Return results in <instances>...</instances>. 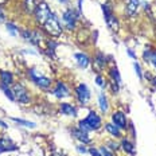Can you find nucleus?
Returning a JSON list of instances; mask_svg holds the SVG:
<instances>
[{
  "label": "nucleus",
  "mask_w": 156,
  "mask_h": 156,
  "mask_svg": "<svg viewBox=\"0 0 156 156\" xmlns=\"http://www.w3.org/2000/svg\"><path fill=\"white\" fill-rule=\"evenodd\" d=\"M43 27H44V30H46L47 34H50L51 37H59V35L62 34V27H61L59 22H58L57 16L54 14L51 15V18L43 24Z\"/></svg>",
  "instance_id": "obj_1"
},
{
  "label": "nucleus",
  "mask_w": 156,
  "mask_h": 156,
  "mask_svg": "<svg viewBox=\"0 0 156 156\" xmlns=\"http://www.w3.org/2000/svg\"><path fill=\"white\" fill-rule=\"evenodd\" d=\"M51 15H53V14H51L48 5L46 4V3H43V2L39 3V4L37 5V8H35V18H37V20L42 26H43L48 20V19L51 18Z\"/></svg>",
  "instance_id": "obj_2"
},
{
  "label": "nucleus",
  "mask_w": 156,
  "mask_h": 156,
  "mask_svg": "<svg viewBox=\"0 0 156 156\" xmlns=\"http://www.w3.org/2000/svg\"><path fill=\"white\" fill-rule=\"evenodd\" d=\"M30 76H31V80L34 81V82L37 83L39 87H42V89H48V87H50V83H51L50 78L38 74V71L35 70V69H31L30 70Z\"/></svg>",
  "instance_id": "obj_3"
},
{
  "label": "nucleus",
  "mask_w": 156,
  "mask_h": 156,
  "mask_svg": "<svg viewBox=\"0 0 156 156\" xmlns=\"http://www.w3.org/2000/svg\"><path fill=\"white\" fill-rule=\"evenodd\" d=\"M12 92H14V94H15V100H18L19 102L27 104L28 101H30V96H28L27 90H26V87L23 85H20V83H15Z\"/></svg>",
  "instance_id": "obj_4"
},
{
  "label": "nucleus",
  "mask_w": 156,
  "mask_h": 156,
  "mask_svg": "<svg viewBox=\"0 0 156 156\" xmlns=\"http://www.w3.org/2000/svg\"><path fill=\"white\" fill-rule=\"evenodd\" d=\"M78 16H80V14L76 12V11H73V9H67V11L63 12L62 18H63V22H65V24H66L67 28L76 27V22L78 19Z\"/></svg>",
  "instance_id": "obj_5"
},
{
  "label": "nucleus",
  "mask_w": 156,
  "mask_h": 156,
  "mask_svg": "<svg viewBox=\"0 0 156 156\" xmlns=\"http://www.w3.org/2000/svg\"><path fill=\"white\" fill-rule=\"evenodd\" d=\"M83 121H85L86 124L90 126V129H92V131H96V129H98L100 126H101V119H100V117L97 116L93 110H92V112H89V115H87V117L83 120Z\"/></svg>",
  "instance_id": "obj_6"
},
{
  "label": "nucleus",
  "mask_w": 156,
  "mask_h": 156,
  "mask_svg": "<svg viewBox=\"0 0 156 156\" xmlns=\"http://www.w3.org/2000/svg\"><path fill=\"white\" fill-rule=\"evenodd\" d=\"M76 93H77L78 100H80L81 104H86L90 100V92H89V89H87V86L83 85V83L78 85V87L76 89Z\"/></svg>",
  "instance_id": "obj_7"
},
{
  "label": "nucleus",
  "mask_w": 156,
  "mask_h": 156,
  "mask_svg": "<svg viewBox=\"0 0 156 156\" xmlns=\"http://www.w3.org/2000/svg\"><path fill=\"white\" fill-rule=\"evenodd\" d=\"M54 94L58 97V98H62V97L69 96V89H67V86L65 85L63 82H58L57 86H55V89H54Z\"/></svg>",
  "instance_id": "obj_8"
},
{
  "label": "nucleus",
  "mask_w": 156,
  "mask_h": 156,
  "mask_svg": "<svg viewBox=\"0 0 156 156\" xmlns=\"http://www.w3.org/2000/svg\"><path fill=\"white\" fill-rule=\"evenodd\" d=\"M71 135H73L76 139H78L80 141H82L83 144H89L90 143V139H89V136H87V133L82 132L80 128L73 129V131H71Z\"/></svg>",
  "instance_id": "obj_9"
},
{
  "label": "nucleus",
  "mask_w": 156,
  "mask_h": 156,
  "mask_svg": "<svg viewBox=\"0 0 156 156\" xmlns=\"http://www.w3.org/2000/svg\"><path fill=\"white\" fill-rule=\"evenodd\" d=\"M16 145L15 143L12 140H9V139H0V152H5V151H12V149H15Z\"/></svg>",
  "instance_id": "obj_10"
},
{
  "label": "nucleus",
  "mask_w": 156,
  "mask_h": 156,
  "mask_svg": "<svg viewBox=\"0 0 156 156\" xmlns=\"http://www.w3.org/2000/svg\"><path fill=\"white\" fill-rule=\"evenodd\" d=\"M113 124L120 126V128H125L126 126V119L124 116V113L121 112H117L113 115Z\"/></svg>",
  "instance_id": "obj_11"
},
{
  "label": "nucleus",
  "mask_w": 156,
  "mask_h": 156,
  "mask_svg": "<svg viewBox=\"0 0 156 156\" xmlns=\"http://www.w3.org/2000/svg\"><path fill=\"white\" fill-rule=\"evenodd\" d=\"M74 57H76V61H77V63L80 65V67H82V69L87 67V65H89V62H90V59H89L87 55L82 54V53H77Z\"/></svg>",
  "instance_id": "obj_12"
},
{
  "label": "nucleus",
  "mask_w": 156,
  "mask_h": 156,
  "mask_svg": "<svg viewBox=\"0 0 156 156\" xmlns=\"http://www.w3.org/2000/svg\"><path fill=\"white\" fill-rule=\"evenodd\" d=\"M137 7H139V0H128V3H126V14L129 16L135 15Z\"/></svg>",
  "instance_id": "obj_13"
},
{
  "label": "nucleus",
  "mask_w": 156,
  "mask_h": 156,
  "mask_svg": "<svg viewBox=\"0 0 156 156\" xmlns=\"http://www.w3.org/2000/svg\"><path fill=\"white\" fill-rule=\"evenodd\" d=\"M61 110H62V113L69 115V116H76L77 115L76 109H74L71 105H69V104H62V105H61Z\"/></svg>",
  "instance_id": "obj_14"
},
{
  "label": "nucleus",
  "mask_w": 156,
  "mask_h": 156,
  "mask_svg": "<svg viewBox=\"0 0 156 156\" xmlns=\"http://www.w3.org/2000/svg\"><path fill=\"white\" fill-rule=\"evenodd\" d=\"M121 147L124 148V151L126 152V154L129 155H133L135 154V148H133V144L129 140H122L121 141Z\"/></svg>",
  "instance_id": "obj_15"
},
{
  "label": "nucleus",
  "mask_w": 156,
  "mask_h": 156,
  "mask_svg": "<svg viewBox=\"0 0 156 156\" xmlns=\"http://www.w3.org/2000/svg\"><path fill=\"white\" fill-rule=\"evenodd\" d=\"M105 18H106V22H108V24H109L110 28H113L115 31L119 30V22H117L116 19H115V16L110 14V15H108V16H105Z\"/></svg>",
  "instance_id": "obj_16"
},
{
  "label": "nucleus",
  "mask_w": 156,
  "mask_h": 156,
  "mask_svg": "<svg viewBox=\"0 0 156 156\" xmlns=\"http://www.w3.org/2000/svg\"><path fill=\"white\" fill-rule=\"evenodd\" d=\"M98 105H100V109H101L102 112H106V110H108V101H106L105 94H100L98 96Z\"/></svg>",
  "instance_id": "obj_17"
},
{
  "label": "nucleus",
  "mask_w": 156,
  "mask_h": 156,
  "mask_svg": "<svg viewBox=\"0 0 156 156\" xmlns=\"http://www.w3.org/2000/svg\"><path fill=\"white\" fill-rule=\"evenodd\" d=\"M106 131H108L110 135L115 136V137H120V135H121L120 131H119V128H117L115 124H110V122L109 124H106Z\"/></svg>",
  "instance_id": "obj_18"
},
{
  "label": "nucleus",
  "mask_w": 156,
  "mask_h": 156,
  "mask_svg": "<svg viewBox=\"0 0 156 156\" xmlns=\"http://www.w3.org/2000/svg\"><path fill=\"white\" fill-rule=\"evenodd\" d=\"M2 82L4 85H11L12 83V74L8 71H2Z\"/></svg>",
  "instance_id": "obj_19"
},
{
  "label": "nucleus",
  "mask_w": 156,
  "mask_h": 156,
  "mask_svg": "<svg viewBox=\"0 0 156 156\" xmlns=\"http://www.w3.org/2000/svg\"><path fill=\"white\" fill-rule=\"evenodd\" d=\"M110 77L113 78V81H115L116 83L121 82V78H120V74H119V70H117V67H112V69H110Z\"/></svg>",
  "instance_id": "obj_20"
},
{
  "label": "nucleus",
  "mask_w": 156,
  "mask_h": 156,
  "mask_svg": "<svg viewBox=\"0 0 156 156\" xmlns=\"http://www.w3.org/2000/svg\"><path fill=\"white\" fill-rule=\"evenodd\" d=\"M96 66L98 67V69H104V66H105V58H104L102 54H97V57H96Z\"/></svg>",
  "instance_id": "obj_21"
},
{
  "label": "nucleus",
  "mask_w": 156,
  "mask_h": 156,
  "mask_svg": "<svg viewBox=\"0 0 156 156\" xmlns=\"http://www.w3.org/2000/svg\"><path fill=\"white\" fill-rule=\"evenodd\" d=\"M2 89H3V92L5 93V96H7L8 98L11 100V101H14V100H15V94H14V92H12L11 89H8L7 85H4V83H2Z\"/></svg>",
  "instance_id": "obj_22"
},
{
  "label": "nucleus",
  "mask_w": 156,
  "mask_h": 156,
  "mask_svg": "<svg viewBox=\"0 0 156 156\" xmlns=\"http://www.w3.org/2000/svg\"><path fill=\"white\" fill-rule=\"evenodd\" d=\"M98 151H100V155L101 156H113V152L109 147H101Z\"/></svg>",
  "instance_id": "obj_23"
},
{
  "label": "nucleus",
  "mask_w": 156,
  "mask_h": 156,
  "mask_svg": "<svg viewBox=\"0 0 156 156\" xmlns=\"http://www.w3.org/2000/svg\"><path fill=\"white\" fill-rule=\"evenodd\" d=\"M12 120H14L15 122H18V124H20V125H24V126H28V128H34V124L32 122H28V121H24V120H20V119H14L12 117Z\"/></svg>",
  "instance_id": "obj_24"
},
{
  "label": "nucleus",
  "mask_w": 156,
  "mask_h": 156,
  "mask_svg": "<svg viewBox=\"0 0 156 156\" xmlns=\"http://www.w3.org/2000/svg\"><path fill=\"white\" fill-rule=\"evenodd\" d=\"M80 129H81V131H82V132H85V133H89L90 131H92V129H90V126L87 125L86 122L83 121V120L80 122Z\"/></svg>",
  "instance_id": "obj_25"
},
{
  "label": "nucleus",
  "mask_w": 156,
  "mask_h": 156,
  "mask_svg": "<svg viewBox=\"0 0 156 156\" xmlns=\"http://www.w3.org/2000/svg\"><path fill=\"white\" fill-rule=\"evenodd\" d=\"M7 30L11 32V35H16V34H18V28H16L12 23H7Z\"/></svg>",
  "instance_id": "obj_26"
},
{
  "label": "nucleus",
  "mask_w": 156,
  "mask_h": 156,
  "mask_svg": "<svg viewBox=\"0 0 156 156\" xmlns=\"http://www.w3.org/2000/svg\"><path fill=\"white\" fill-rule=\"evenodd\" d=\"M149 61L154 63V66L156 67V51H151V57H149Z\"/></svg>",
  "instance_id": "obj_27"
},
{
  "label": "nucleus",
  "mask_w": 156,
  "mask_h": 156,
  "mask_svg": "<svg viewBox=\"0 0 156 156\" xmlns=\"http://www.w3.org/2000/svg\"><path fill=\"white\" fill-rule=\"evenodd\" d=\"M89 154L92 156H101L100 155V151L98 149H96V148H89Z\"/></svg>",
  "instance_id": "obj_28"
},
{
  "label": "nucleus",
  "mask_w": 156,
  "mask_h": 156,
  "mask_svg": "<svg viewBox=\"0 0 156 156\" xmlns=\"http://www.w3.org/2000/svg\"><path fill=\"white\" fill-rule=\"evenodd\" d=\"M135 70H136V73H137L139 78H141L143 74H141V70H140V66H139V63H135Z\"/></svg>",
  "instance_id": "obj_29"
},
{
  "label": "nucleus",
  "mask_w": 156,
  "mask_h": 156,
  "mask_svg": "<svg viewBox=\"0 0 156 156\" xmlns=\"http://www.w3.org/2000/svg\"><path fill=\"white\" fill-rule=\"evenodd\" d=\"M96 83L97 85H100V86H102L104 85V81H102V77H96Z\"/></svg>",
  "instance_id": "obj_30"
},
{
  "label": "nucleus",
  "mask_w": 156,
  "mask_h": 156,
  "mask_svg": "<svg viewBox=\"0 0 156 156\" xmlns=\"http://www.w3.org/2000/svg\"><path fill=\"white\" fill-rule=\"evenodd\" d=\"M77 149H78V151H80V152H82V154H86V148L85 147H82V145H77Z\"/></svg>",
  "instance_id": "obj_31"
},
{
  "label": "nucleus",
  "mask_w": 156,
  "mask_h": 156,
  "mask_svg": "<svg viewBox=\"0 0 156 156\" xmlns=\"http://www.w3.org/2000/svg\"><path fill=\"white\" fill-rule=\"evenodd\" d=\"M108 147L112 148V149H116L117 148V144H115V141H109L108 143Z\"/></svg>",
  "instance_id": "obj_32"
},
{
  "label": "nucleus",
  "mask_w": 156,
  "mask_h": 156,
  "mask_svg": "<svg viewBox=\"0 0 156 156\" xmlns=\"http://www.w3.org/2000/svg\"><path fill=\"white\" fill-rule=\"evenodd\" d=\"M128 54H129V57H131V58H133V59H135V58H136L135 53H133V51L131 50V48H128Z\"/></svg>",
  "instance_id": "obj_33"
},
{
  "label": "nucleus",
  "mask_w": 156,
  "mask_h": 156,
  "mask_svg": "<svg viewBox=\"0 0 156 156\" xmlns=\"http://www.w3.org/2000/svg\"><path fill=\"white\" fill-rule=\"evenodd\" d=\"M4 20V14H3V11L0 9V22H3Z\"/></svg>",
  "instance_id": "obj_34"
},
{
  "label": "nucleus",
  "mask_w": 156,
  "mask_h": 156,
  "mask_svg": "<svg viewBox=\"0 0 156 156\" xmlns=\"http://www.w3.org/2000/svg\"><path fill=\"white\" fill-rule=\"evenodd\" d=\"M53 156H63V155L61 154V152H54V154H53Z\"/></svg>",
  "instance_id": "obj_35"
},
{
  "label": "nucleus",
  "mask_w": 156,
  "mask_h": 156,
  "mask_svg": "<svg viewBox=\"0 0 156 156\" xmlns=\"http://www.w3.org/2000/svg\"><path fill=\"white\" fill-rule=\"evenodd\" d=\"M0 125H2L3 128H7V124H5V122H3V121H0Z\"/></svg>",
  "instance_id": "obj_36"
},
{
  "label": "nucleus",
  "mask_w": 156,
  "mask_h": 156,
  "mask_svg": "<svg viewBox=\"0 0 156 156\" xmlns=\"http://www.w3.org/2000/svg\"><path fill=\"white\" fill-rule=\"evenodd\" d=\"M61 3H63V4H66V3H69V0H59Z\"/></svg>",
  "instance_id": "obj_37"
},
{
  "label": "nucleus",
  "mask_w": 156,
  "mask_h": 156,
  "mask_svg": "<svg viewBox=\"0 0 156 156\" xmlns=\"http://www.w3.org/2000/svg\"><path fill=\"white\" fill-rule=\"evenodd\" d=\"M7 0H0V4H3V3H5Z\"/></svg>",
  "instance_id": "obj_38"
},
{
  "label": "nucleus",
  "mask_w": 156,
  "mask_h": 156,
  "mask_svg": "<svg viewBox=\"0 0 156 156\" xmlns=\"http://www.w3.org/2000/svg\"><path fill=\"white\" fill-rule=\"evenodd\" d=\"M152 82H154V85L156 86V78H155V80H154V81H152Z\"/></svg>",
  "instance_id": "obj_39"
}]
</instances>
